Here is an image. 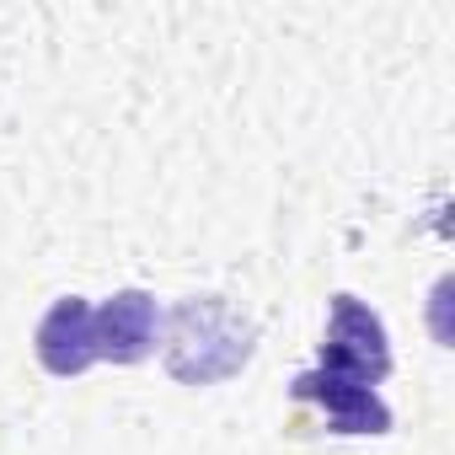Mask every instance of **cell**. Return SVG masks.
Here are the masks:
<instances>
[{"mask_svg":"<svg viewBox=\"0 0 455 455\" xmlns=\"http://www.w3.org/2000/svg\"><path fill=\"white\" fill-rule=\"evenodd\" d=\"M252 322L220 295H188L166 316L161 359L182 386H214L231 380L252 359Z\"/></svg>","mask_w":455,"mask_h":455,"instance_id":"cell-1","label":"cell"},{"mask_svg":"<svg viewBox=\"0 0 455 455\" xmlns=\"http://www.w3.org/2000/svg\"><path fill=\"white\" fill-rule=\"evenodd\" d=\"M322 370L332 375H348V380H386L391 375V343H386V327L370 306H359L354 295H338L332 300V322H327V338H322Z\"/></svg>","mask_w":455,"mask_h":455,"instance_id":"cell-2","label":"cell"},{"mask_svg":"<svg viewBox=\"0 0 455 455\" xmlns=\"http://www.w3.org/2000/svg\"><path fill=\"white\" fill-rule=\"evenodd\" d=\"M295 396H300V402H316L322 418H327L338 434H386V428H391V407L375 396V386L348 380V375H332V370H322V364L295 380Z\"/></svg>","mask_w":455,"mask_h":455,"instance_id":"cell-3","label":"cell"},{"mask_svg":"<svg viewBox=\"0 0 455 455\" xmlns=\"http://www.w3.org/2000/svg\"><path fill=\"white\" fill-rule=\"evenodd\" d=\"M156 295L145 290H118L102 311H92V348L97 359H113V364H140L150 348H156Z\"/></svg>","mask_w":455,"mask_h":455,"instance_id":"cell-4","label":"cell"},{"mask_svg":"<svg viewBox=\"0 0 455 455\" xmlns=\"http://www.w3.org/2000/svg\"><path fill=\"white\" fill-rule=\"evenodd\" d=\"M33 354L49 375L70 380V375H86L97 364V348H92V306L81 295H65L54 300V311L38 322L33 332Z\"/></svg>","mask_w":455,"mask_h":455,"instance_id":"cell-5","label":"cell"}]
</instances>
